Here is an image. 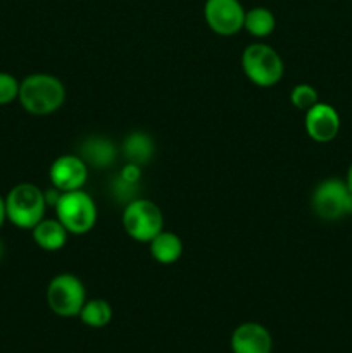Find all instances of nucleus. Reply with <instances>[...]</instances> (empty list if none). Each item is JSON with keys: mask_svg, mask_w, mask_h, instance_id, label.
Masks as SVG:
<instances>
[{"mask_svg": "<svg viewBox=\"0 0 352 353\" xmlns=\"http://www.w3.org/2000/svg\"><path fill=\"white\" fill-rule=\"evenodd\" d=\"M19 99L24 110L35 116H47L55 112L64 103V85L55 76L31 74L19 83Z\"/></svg>", "mask_w": 352, "mask_h": 353, "instance_id": "obj_1", "label": "nucleus"}, {"mask_svg": "<svg viewBox=\"0 0 352 353\" xmlns=\"http://www.w3.org/2000/svg\"><path fill=\"white\" fill-rule=\"evenodd\" d=\"M45 209L43 192L31 183L14 186L6 199L7 219L21 230H33L43 219Z\"/></svg>", "mask_w": 352, "mask_h": 353, "instance_id": "obj_2", "label": "nucleus"}, {"mask_svg": "<svg viewBox=\"0 0 352 353\" xmlns=\"http://www.w3.org/2000/svg\"><path fill=\"white\" fill-rule=\"evenodd\" d=\"M55 214L62 226L71 234H85L95 226L97 207L92 196L83 190L62 192L61 199L55 203Z\"/></svg>", "mask_w": 352, "mask_h": 353, "instance_id": "obj_3", "label": "nucleus"}, {"mask_svg": "<svg viewBox=\"0 0 352 353\" xmlns=\"http://www.w3.org/2000/svg\"><path fill=\"white\" fill-rule=\"evenodd\" d=\"M242 69L254 85L273 86L282 79L283 62L278 52L266 43H252L242 54Z\"/></svg>", "mask_w": 352, "mask_h": 353, "instance_id": "obj_4", "label": "nucleus"}, {"mask_svg": "<svg viewBox=\"0 0 352 353\" xmlns=\"http://www.w3.org/2000/svg\"><path fill=\"white\" fill-rule=\"evenodd\" d=\"M313 210L324 221L352 216V192L347 181L330 178L321 181L313 193Z\"/></svg>", "mask_w": 352, "mask_h": 353, "instance_id": "obj_5", "label": "nucleus"}, {"mask_svg": "<svg viewBox=\"0 0 352 353\" xmlns=\"http://www.w3.org/2000/svg\"><path fill=\"white\" fill-rule=\"evenodd\" d=\"M164 226L162 212L154 202L144 199H135L126 203L123 212V228L133 240L148 243L157 236Z\"/></svg>", "mask_w": 352, "mask_h": 353, "instance_id": "obj_6", "label": "nucleus"}, {"mask_svg": "<svg viewBox=\"0 0 352 353\" xmlns=\"http://www.w3.org/2000/svg\"><path fill=\"white\" fill-rule=\"evenodd\" d=\"M86 302L81 279L72 274H59L48 283L47 303L59 317H76Z\"/></svg>", "mask_w": 352, "mask_h": 353, "instance_id": "obj_7", "label": "nucleus"}, {"mask_svg": "<svg viewBox=\"0 0 352 353\" xmlns=\"http://www.w3.org/2000/svg\"><path fill=\"white\" fill-rule=\"evenodd\" d=\"M204 17L214 33L231 37L244 28L245 10L238 0H206Z\"/></svg>", "mask_w": 352, "mask_h": 353, "instance_id": "obj_8", "label": "nucleus"}, {"mask_svg": "<svg viewBox=\"0 0 352 353\" xmlns=\"http://www.w3.org/2000/svg\"><path fill=\"white\" fill-rule=\"evenodd\" d=\"M88 178V165L78 155H62L50 165L52 186L61 192L81 190Z\"/></svg>", "mask_w": 352, "mask_h": 353, "instance_id": "obj_9", "label": "nucleus"}, {"mask_svg": "<svg viewBox=\"0 0 352 353\" xmlns=\"http://www.w3.org/2000/svg\"><path fill=\"white\" fill-rule=\"evenodd\" d=\"M340 130V117L338 112L328 103H314L306 110V131L314 141L326 143L338 134Z\"/></svg>", "mask_w": 352, "mask_h": 353, "instance_id": "obj_10", "label": "nucleus"}, {"mask_svg": "<svg viewBox=\"0 0 352 353\" xmlns=\"http://www.w3.org/2000/svg\"><path fill=\"white\" fill-rule=\"evenodd\" d=\"M230 347L233 353H271L273 338L262 324L244 323L231 334Z\"/></svg>", "mask_w": 352, "mask_h": 353, "instance_id": "obj_11", "label": "nucleus"}, {"mask_svg": "<svg viewBox=\"0 0 352 353\" xmlns=\"http://www.w3.org/2000/svg\"><path fill=\"white\" fill-rule=\"evenodd\" d=\"M116 147L110 140L102 137H90L79 147V157L85 161L86 165L95 169L109 168L116 161Z\"/></svg>", "mask_w": 352, "mask_h": 353, "instance_id": "obj_12", "label": "nucleus"}, {"mask_svg": "<svg viewBox=\"0 0 352 353\" xmlns=\"http://www.w3.org/2000/svg\"><path fill=\"white\" fill-rule=\"evenodd\" d=\"M35 243L47 252H57L68 241V230L59 219H41L31 230Z\"/></svg>", "mask_w": 352, "mask_h": 353, "instance_id": "obj_13", "label": "nucleus"}, {"mask_svg": "<svg viewBox=\"0 0 352 353\" xmlns=\"http://www.w3.org/2000/svg\"><path fill=\"white\" fill-rule=\"evenodd\" d=\"M150 254L159 264H175L179 257H182L183 245L176 234L168 233V231H161L157 236L152 238L150 241Z\"/></svg>", "mask_w": 352, "mask_h": 353, "instance_id": "obj_14", "label": "nucleus"}, {"mask_svg": "<svg viewBox=\"0 0 352 353\" xmlns=\"http://www.w3.org/2000/svg\"><path fill=\"white\" fill-rule=\"evenodd\" d=\"M123 154L128 162H133V164H138L141 168V165L148 164L152 161V155H154V140L147 133L135 131V133H131L124 140Z\"/></svg>", "mask_w": 352, "mask_h": 353, "instance_id": "obj_15", "label": "nucleus"}, {"mask_svg": "<svg viewBox=\"0 0 352 353\" xmlns=\"http://www.w3.org/2000/svg\"><path fill=\"white\" fill-rule=\"evenodd\" d=\"M276 19L273 12L266 7H254V9L245 12L244 28L252 34V37H268L275 30Z\"/></svg>", "mask_w": 352, "mask_h": 353, "instance_id": "obj_16", "label": "nucleus"}, {"mask_svg": "<svg viewBox=\"0 0 352 353\" xmlns=\"http://www.w3.org/2000/svg\"><path fill=\"white\" fill-rule=\"evenodd\" d=\"M79 319L85 326L104 327L113 319V307L102 299L88 300L79 312Z\"/></svg>", "mask_w": 352, "mask_h": 353, "instance_id": "obj_17", "label": "nucleus"}, {"mask_svg": "<svg viewBox=\"0 0 352 353\" xmlns=\"http://www.w3.org/2000/svg\"><path fill=\"white\" fill-rule=\"evenodd\" d=\"M290 100L299 110H307L317 103V92L311 85H297L290 93Z\"/></svg>", "mask_w": 352, "mask_h": 353, "instance_id": "obj_18", "label": "nucleus"}, {"mask_svg": "<svg viewBox=\"0 0 352 353\" xmlns=\"http://www.w3.org/2000/svg\"><path fill=\"white\" fill-rule=\"evenodd\" d=\"M19 95V83L9 72H0V105L10 103Z\"/></svg>", "mask_w": 352, "mask_h": 353, "instance_id": "obj_19", "label": "nucleus"}, {"mask_svg": "<svg viewBox=\"0 0 352 353\" xmlns=\"http://www.w3.org/2000/svg\"><path fill=\"white\" fill-rule=\"evenodd\" d=\"M140 176H141L140 165L133 164V162H128V164L123 165V169H121L119 178L124 179L126 183H131V185H137V183L140 181Z\"/></svg>", "mask_w": 352, "mask_h": 353, "instance_id": "obj_20", "label": "nucleus"}, {"mask_svg": "<svg viewBox=\"0 0 352 353\" xmlns=\"http://www.w3.org/2000/svg\"><path fill=\"white\" fill-rule=\"evenodd\" d=\"M7 219V212H6V200L0 196V228H2L3 221Z\"/></svg>", "mask_w": 352, "mask_h": 353, "instance_id": "obj_21", "label": "nucleus"}, {"mask_svg": "<svg viewBox=\"0 0 352 353\" xmlns=\"http://www.w3.org/2000/svg\"><path fill=\"white\" fill-rule=\"evenodd\" d=\"M345 181H347L349 188H351V192H352V165H351V169H349V172H347V179H345Z\"/></svg>", "mask_w": 352, "mask_h": 353, "instance_id": "obj_22", "label": "nucleus"}, {"mask_svg": "<svg viewBox=\"0 0 352 353\" xmlns=\"http://www.w3.org/2000/svg\"><path fill=\"white\" fill-rule=\"evenodd\" d=\"M2 255H3V245L2 241H0V259H2Z\"/></svg>", "mask_w": 352, "mask_h": 353, "instance_id": "obj_23", "label": "nucleus"}]
</instances>
